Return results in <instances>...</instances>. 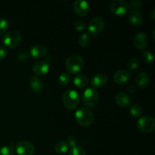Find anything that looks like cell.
I'll list each match as a JSON object with an SVG mask.
<instances>
[{
    "label": "cell",
    "mask_w": 155,
    "mask_h": 155,
    "mask_svg": "<svg viewBox=\"0 0 155 155\" xmlns=\"http://www.w3.org/2000/svg\"><path fill=\"white\" fill-rule=\"evenodd\" d=\"M75 120L80 126L89 127L93 124L95 117L90 110L81 107L75 112Z\"/></svg>",
    "instance_id": "1"
},
{
    "label": "cell",
    "mask_w": 155,
    "mask_h": 155,
    "mask_svg": "<svg viewBox=\"0 0 155 155\" xmlns=\"http://www.w3.org/2000/svg\"><path fill=\"white\" fill-rule=\"evenodd\" d=\"M66 68L68 70V73L75 74L79 73L84 67V60L83 58L77 54H74L71 55L67 59Z\"/></svg>",
    "instance_id": "2"
},
{
    "label": "cell",
    "mask_w": 155,
    "mask_h": 155,
    "mask_svg": "<svg viewBox=\"0 0 155 155\" xmlns=\"http://www.w3.org/2000/svg\"><path fill=\"white\" fill-rule=\"evenodd\" d=\"M80 101L79 94L74 89H69L64 93L62 97V102L67 109L74 110L78 106Z\"/></svg>",
    "instance_id": "3"
},
{
    "label": "cell",
    "mask_w": 155,
    "mask_h": 155,
    "mask_svg": "<svg viewBox=\"0 0 155 155\" xmlns=\"http://www.w3.org/2000/svg\"><path fill=\"white\" fill-rule=\"evenodd\" d=\"M21 35L17 30H10L4 35L2 42L8 48H14L18 46L21 42Z\"/></svg>",
    "instance_id": "4"
},
{
    "label": "cell",
    "mask_w": 155,
    "mask_h": 155,
    "mask_svg": "<svg viewBox=\"0 0 155 155\" xmlns=\"http://www.w3.org/2000/svg\"><path fill=\"white\" fill-rule=\"evenodd\" d=\"M130 5L124 0H114L110 4V10L114 15L124 16L130 12Z\"/></svg>",
    "instance_id": "5"
},
{
    "label": "cell",
    "mask_w": 155,
    "mask_h": 155,
    "mask_svg": "<svg viewBox=\"0 0 155 155\" xmlns=\"http://www.w3.org/2000/svg\"><path fill=\"white\" fill-rule=\"evenodd\" d=\"M82 100L85 106L92 108L94 107L98 101V94L96 91L92 88H89L86 89L83 94Z\"/></svg>",
    "instance_id": "6"
},
{
    "label": "cell",
    "mask_w": 155,
    "mask_h": 155,
    "mask_svg": "<svg viewBox=\"0 0 155 155\" xmlns=\"http://www.w3.org/2000/svg\"><path fill=\"white\" fill-rule=\"evenodd\" d=\"M137 127L142 133H151L155 128V119L151 116L142 117L138 120Z\"/></svg>",
    "instance_id": "7"
},
{
    "label": "cell",
    "mask_w": 155,
    "mask_h": 155,
    "mask_svg": "<svg viewBox=\"0 0 155 155\" xmlns=\"http://www.w3.org/2000/svg\"><path fill=\"white\" fill-rule=\"evenodd\" d=\"M104 27V21L101 17L97 16L92 18L88 26V30L92 36H97L102 32Z\"/></svg>",
    "instance_id": "8"
},
{
    "label": "cell",
    "mask_w": 155,
    "mask_h": 155,
    "mask_svg": "<svg viewBox=\"0 0 155 155\" xmlns=\"http://www.w3.org/2000/svg\"><path fill=\"white\" fill-rule=\"evenodd\" d=\"M35 150L34 145L28 141H21L16 145V152L18 155H33Z\"/></svg>",
    "instance_id": "9"
},
{
    "label": "cell",
    "mask_w": 155,
    "mask_h": 155,
    "mask_svg": "<svg viewBox=\"0 0 155 155\" xmlns=\"http://www.w3.org/2000/svg\"><path fill=\"white\" fill-rule=\"evenodd\" d=\"M49 71V60H40L36 61L33 66V71L38 76L45 75Z\"/></svg>",
    "instance_id": "10"
},
{
    "label": "cell",
    "mask_w": 155,
    "mask_h": 155,
    "mask_svg": "<svg viewBox=\"0 0 155 155\" xmlns=\"http://www.w3.org/2000/svg\"><path fill=\"white\" fill-rule=\"evenodd\" d=\"M74 10L77 15L83 17L89 14L90 7L89 4L86 1L77 0L74 3Z\"/></svg>",
    "instance_id": "11"
},
{
    "label": "cell",
    "mask_w": 155,
    "mask_h": 155,
    "mask_svg": "<svg viewBox=\"0 0 155 155\" xmlns=\"http://www.w3.org/2000/svg\"><path fill=\"white\" fill-rule=\"evenodd\" d=\"M48 50L42 45H35L30 49V54L35 59H41L47 56Z\"/></svg>",
    "instance_id": "12"
},
{
    "label": "cell",
    "mask_w": 155,
    "mask_h": 155,
    "mask_svg": "<svg viewBox=\"0 0 155 155\" xmlns=\"http://www.w3.org/2000/svg\"><path fill=\"white\" fill-rule=\"evenodd\" d=\"M135 47L139 50L144 49L148 45V37L145 33H139L135 36L133 39Z\"/></svg>",
    "instance_id": "13"
},
{
    "label": "cell",
    "mask_w": 155,
    "mask_h": 155,
    "mask_svg": "<svg viewBox=\"0 0 155 155\" xmlns=\"http://www.w3.org/2000/svg\"><path fill=\"white\" fill-rule=\"evenodd\" d=\"M131 77V73L127 70H119V71H116V73L114 75V80L115 83L117 84H124L129 81V80Z\"/></svg>",
    "instance_id": "14"
},
{
    "label": "cell",
    "mask_w": 155,
    "mask_h": 155,
    "mask_svg": "<svg viewBox=\"0 0 155 155\" xmlns=\"http://www.w3.org/2000/svg\"><path fill=\"white\" fill-rule=\"evenodd\" d=\"M128 20L131 25L135 27H140L144 22L143 17L137 11H133L130 12L128 15Z\"/></svg>",
    "instance_id": "15"
},
{
    "label": "cell",
    "mask_w": 155,
    "mask_h": 155,
    "mask_svg": "<svg viewBox=\"0 0 155 155\" xmlns=\"http://www.w3.org/2000/svg\"><path fill=\"white\" fill-rule=\"evenodd\" d=\"M107 75L104 74H98L94 76L91 80V84L95 88H101L105 86L107 83Z\"/></svg>",
    "instance_id": "16"
},
{
    "label": "cell",
    "mask_w": 155,
    "mask_h": 155,
    "mask_svg": "<svg viewBox=\"0 0 155 155\" xmlns=\"http://www.w3.org/2000/svg\"><path fill=\"white\" fill-rule=\"evenodd\" d=\"M30 86L32 90L36 93H40L43 91L44 83L41 79L36 77H32L30 79Z\"/></svg>",
    "instance_id": "17"
},
{
    "label": "cell",
    "mask_w": 155,
    "mask_h": 155,
    "mask_svg": "<svg viewBox=\"0 0 155 155\" xmlns=\"http://www.w3.org/2000/svg\"><path fill=\"white\" fill-rule=\"evenodd\" d=\"M115 101L117 105L121 107H127L131 103V98L125 92H119L115 97Z\"/></svg>",
    "instance_id": "18"
},
{
    "label": "cell",
    "mask_w": 155,
    "mask_h": 155,
    "mask_svg": "<svg viewBox=\"0 0 155 155\" xmlns=\"http://www.w3.org/2000/svg\"><path fill=\"white\" fill-rule=\"evenodd\" d=\"M150 82V76L147 72H140L136 77V83L138 87L141 88H145L148 85Z\"/></svg>",
    "instance_id": "19"
},
{
    "label": "cell",
    "mask_w": 155,
    "mask_h": 155,
    "mask_svg": "<svg viewBox=\"0 0 155 155\" xmlns=\"http://www.w3.org/2000/svg\"><path fill=\"white\" fill-rule=\"evenodd\" d=\"M88 82H89L88 77L83 74H77L74 79V83L75 86H77V88H80V89L86 87L88 84Z\"/></svg>",
    "instance_id": "20"
},
{
    "label": "cell",
    "mask_w": 155,
    "mask_h": 155,
    "mask_svg": "<svg viewBox=\"0 0 155 155\" xmlns=\"http://www.w3.org/2000/svg\"><path fill=\"white\" fill-rule=\"evenodd\" d=\"M68 149H69V146L67 144L66 141H60L54 145V151L57 154H64L68 151Z\"/></svg>",
    "instance_id": "21"
},
{
    "label": "cell",
    "mask_w": 155,
    "mask_h": 155,
    "mask_svg": "<svg viewBox=\"0 0 155 155\" xmlns=\"http://www.w3.org/2000/svg\"><path fill=\"white\" fill-rule=\"evenodd\" d=\"M130 113L134 117H140L143 114V109L139 104H133L130 107Z\"/></svg>",
    "instance_id": "22"
},
{
    "label": "cell",
    "mask_w": 155,
    "mask_h": 155,
    "mask_svg": "<svg viewBox=\"0 0 155 155\" xmlns=\"http://www.w3.org/2000/svg\"><path fill=\"white\" fill-rule=\"evenodd\" d=\"M78 42L79 45L81 47H83V48H87V47L89 46V45H90L91 39L90 37L88 36V34L83 33V34H82L81 36L79 37Z\"/></svg>",
    "instance_id": "23"
},
{
    "label": "cell",
    "mask_w": 155,
    "mask_h": 155,
    "mask_svg": "<svg viewBox=\"0 0 155 155\" xmlns=\"http://www.w3.org/2000/svg\"><path fill=\"white\" fill-rule=\"evenodd\" d=\"M71 79V74L68 72H63L58 77V83L61 86H66L70 83Z\"/></svg>",
    "instance_id": "24"
},
{
    "label": "cell",
    "mask_w": 155,
    "mask_h": 155,
    "mask_svg": "<svg viewBox=\"0 0 155 155\" xmlns=\"http://www.w3.org/2000/svg\"><path fill=\"white\" fill-rule=\"evenodd\" d=\"M68 155H86V150L80 145H76V146L72 147L69 151Z\"/></svg>",
    "instance_id": "25"
},
{
    "label": "cell",
    "mask_w": 155,
    "mask_h": 155,
    "mask_svg": "<svg viewBox=\"0 0 155 155\" xmlns=\"http://www.w3.org/2000/svg\"><path fill=\"white\" fill-rule=\"evenodd\" d=\"M9 23L5 18H0V35H2L8 30Z\"/></svg>",
    "instance_id": "26"
},
{
    "label": "cell",
    "mask_w": 155,
    "mask_h": 155,
    "mask_svg": "<svg viewBox=\"0 0 155 155\" xmlns=\"http://www.w3.org/2000/svg\"><path fill=\"white\" fill-rule=\"evenodd\" d=\"M142 58L144 59V61L146 63L151 64L154 61V56H153V54L151 51H148V50H145L142 53Z\"/></svg>",
    "instance_id": "27"
},
{
    "label": "cell",
    "mask_w": 155,
    "mask_h": 155,
    "mask_svg": "<svg viewBox=\"0 0 155 155\" xmlns=\"http://www.w3.org/2000/svg\"><path fill=\"white\" fill-rule=\"evenodd\" d=\"M0 155H14L13 147L10 145L3 146L0 148Z\"/></svg>",
    "instance_id": "28"
},
{
    "label": "cell",
    "mask_w": 155,
    "mask_h": 155,
    "mask_svg": "<svg viewBox=\"0 0 155 155\" xmlns=\"http://www.w3.org/2000/svg\"><path fill=\"white\" fill-rule=\"evenodd\" d=\"M74 28L78 32H82L86 29V24L83 21H76L74 22Z\"/></svg>",
    "instance_id": "29"
},
{
    "label": "cell",
    "mask_w": 155,
    "mask_h": 155,
    "mask_svg": "<svg viewBox=\"0 0 155 155\" xmlns=\"http://www.w3.org/2000/svg\"><path fill=\"white\" fill-rule=\"evenodd\" d=\"M139 60L137 58H132L127 63V67L130 70H136L139 68Z\"/></svg>",
    "instance_id": "30"
},
{
    "label": "cell",
    "mask_w": 155,
    "mask_h": 155,
    "mask_svg": "<svg viewBox=\"0 0 155 155\" xmlns=\"http://www.w3.org/2000/svg\"><path fill=\"white\" fill-rule=\"evenodd\" d=\"M67 144L68 145V146L71 147V148H72V147H74L77 145V139L75 137V136H69V137L68 138V139H67L66 141Z\"/></svg>",
    "instance_id": "31"
},
{
    "label": "cell",
    "mask_w": 155,
    "mask_h": 155,
    "mask_svg": "<svg viewBox=\"0 0 155 155\" xmlns=\"http://www.w3.org/2000/svg\"><path fill=\"white\" fill-rule=\"evenodd\" d=\"M129 5H130V7L132 8L139 9L142 8V2L141 1H139V0H133Z\"/></svg>",
    "instance_id": "32"
},
{
    "label": "cell",
    "mask_w": 155,
    "mask_h": 155,
    "mask_svg": "<svg viewBox=\"0 0 155 155\" xmlns=\"http://www.w3.org/2000/svg\"><path fill=\"white\" fill-rule=\"evenodd\" d=\"M17 58H18V60L19 61L25 62L28 59V54L26 52H20L18 53V56H17Z\"/></svg>",
    "instance_id": "33"
},
{
    "label": "cell",
    "mask_w": 155,
    "mask_h": 155,
    "mask_svg": "<svg viewBox=\"0 0 155 155\" xmlns=\"http://www.w3.org/2000/svg\"><path fill=\"white\" fill-rule=\"evenodd\" d=\"M7 55V50L5 47L0 46V61H2Z\"/></svg>",
    "instance_id": "34"
},
{
    "label": "cell",
    "mask_w": 155,
    "mask_h": 155,
    "mask_svg": "<svg viewBox=\"0 0 155 155\" xmlns=\"http://www.w3.org/2000/svg\"><path fill=\"white\" fill-rule=\"evenodd\" d=\"M150 17H151V18L153 20V21H154L155 19V9L154 8H153L152 10H151V13H150Z\"/></svg>",
    "instance_id": "35"
}]
</instances>
